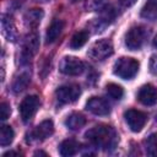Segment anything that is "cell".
<instances>
[{"instance_id":"cb8c5ba5","label":"cell","mask_w":157,"mask_h":157,"mask_svg":"<svg viewBox=\"0 0 157 157\" xmlns=\"http://www.w3.org/2000/svg\"><path fill=\"white\" fill-rule=\"evenodd\" d=\"M108 4V0H88L86 4V9L88 11H101Z\"/></svg>"},{"instance_id":"8fae6325","label":"cell","mask_w":157,"mask_h":157,"mask_svg":"<svg viewBox=\"0 0 157 157\" xmlns=\"http://www.w3.org/2000/svg\"><path fill=\"white\" fill-rule=\"evenodd\" d=\"M86 109L94 115H108L110 113V104L102 97H91L86 103Z\"/></svg>"},{"instance_id":"ac0fdd59","label":"cell","mask_w":157,"mask_h":157,"mask_svg":"<svg viewBox=\"0 0 157 157\" xmlns=\"http://www.w3.org/2000/svg\"><path fill=\"white\" fill-rule=\"evenodd\" d=\"M141 17L147 21H157V0H147L141 9Z\"/></svg>"},{"instance_id":"7402d4cb","label":"cell","mask_w":157,"mask_h":157,"mask_svg":"<svg viewBox=\"0 0 157 157\" xmlns=\"http://www.w3.org/2000/svg\"><path fill=\"white\" fill-rule=\"evenodd\" d=\"M145 151L148 156H157V134H151L145 140Z\"/></svg>"},{"instance_id":"484cf974","label":"cell","mask_w":157,"mask_h":157,"mask_svg":"<svg viewBox=\"0 0 157 157\" xmlns=\"http://www.w3.org/2000/svg\"><path fill=\"white\" fill-rule=\"evenodd\" d=\"M148 69L152 75H157V54H152L148 61Z\"/></svg>"},{"instance_id":"52a82bcc","label":"cell","mask_w":157,"mask_h":157,"mask_svg":"<svg viewBox=\"0 0 157 157\" xmlns=\"http://www.w3.org/2000/svg\"><path fill=\"white\" fill-rule=\"evenodd\" d=\"M39 48V37L37 33H29L22 45V52H21V63L22 64H28L31 59L36 55L37 50Z\"/></svg>"},{"instance_id":"2e32d148","label":"cell","mask_w":157,"mask_h":157,"mask_svg":"<svg viewBox=\"0 0 157 157\" xmlns=\"http://www.w3.org/2000/svg\"><path fill=\"white\" fill-rule=\"evenodd\" d=\"M78 150H80V144L72 139L64 140L59 146V153L64 157L74 156L78 152Z\"/></svg>"},{"instance_id":"f1b7e54d","label":"cell","mask_w":157,"mask_h":157,"mask_svg":"<svg viewBox=\"0 0 157 157\" xmlns=\"http://www.w3.org/2000/svg\"><path fill=\"white\" fill-rule=\"evenodd\" d=\"M38 1H40V2H48V1H50V0H38Z\"/></svg>"},{"instance_id":"d4e9b609","label":"cell","mask_w":157,"mask_h":157,"mask_svg":"<svg viewBox=\"0 0 157 157\" xmlns=\"http://www.w3.org/2000/svg\"><path fill=\"white\" fill-rule=\"evenodd\" d=\"M11 114V108L10 104L6 102H1L0 103V119L1 120H6Z\"/></svg>"},{"instance_id":"603a6c76","label":"cell","mask_w":157,"mask_h":157,"mask_svg":"<svg viewBox=\"0 0 157 157\" xmlns=\"http://www.w3.org/2000/svg\"><path fill=\"white\" fill-rule=\"evenodd\" d=\"M105 90H107L108 96H109L110 98H113V99L119 101V99H121L123 96H124V90L121 88V86H119V85H117V83H108V85L105 86Z\"/></svg>"},{"instance_id":"4316f807","label":"cell","mask_w":157,"mask_h":157,"mask_svg":"<svg viewBox=\"0 0 157 157\" xmlns=\"http://www.w3.org/2000/svg\"><path fill=\"white\" fill-rule=\"evenodd\" d=\"M119 2H120L123 6L129 7V6H132V5L136 2V0H119Z\"/></svg>"},{"instance_id":"4fadbf2b","label":"cell","mask_w":157,"mask_h":157,"mask_svg":"<svg viewBox=\"0 0 157 157\" xmlns=\"http://www.w3.org/2000/svg\"><path fill=\"white\" fill-rule=\"evenodd\" d=\"M1 33L9 42H15L17 39V29L13 22V18L10 15H2L1 16Z\"/></svg>"},{"instance_id":"5b68a950","label":"cell","mask_w":157,"mask_h":157,"mask_svg":"<svg viewBox=\"0 0 157 157\" xmlns=\"http://www.w3.org/2000/svg\"><path fill=\"white\" fill-rule=\"evenodd\" d=\"M81 94V88L80 86L75 83H67L63 85L56 88L55 91V97L60 104H69L75 102Z\"/></svg>"},{"instance_id":"9c48e42d","label":"cell","mask_w":157,"mask_h":157,"mask_svg":"<svg viewBox=\"0 0 157 157\" xmlns=\"http://www.w3.org/2000/svg\"><path fill=\"white\" fill-rule=\"evenodd\" d=\"M124 118H125V121H126L128 126L134 132L141 131L142 128L145 126L146 121H147L146 113H144L141 110H137V109H128L124 113Z\"/></svg>"},{"instance_id":"9a60e30c","label":"cell","mask_w":157,"mask_h":157,"mask_svg":"<svg viewBox=\"0 0 157 157\" xmlns=\"http://www.w3.org/2000/svg\"><path fill=\"white\" fill-rule=\"evenodd\" d=\"M29 82H31V75H29V72L22 71L17 76H15L13 82H12V86H11V90L16 94L17 93H21V92H23L28 87Z\"/></svg>"},{"instance_id":"5bb4252c","label":"cell","mask_w":157,"mask_h":157,"mask_svg":"<svg viewBox=\"0 0 157 157\" xmlns=\"http://www.w3.org/2000/svg\"><path fill=\"white\" fill-rule=\"evenodd\" d=\"M63 29H64V22L61 20H54L49 25V27L47 29V33H45V43L47 44L54 43L59 38V36L61 34Z\"/></svg>"},{"instance_id":"277c9868","label":"cell","mask_w":157,"mask_h":157,"mask_svg":"<svg viewBox=\"0 0 157 157\" xmlns=\"http://www.w3.org/2000/svg\"><path fill=\"white\" fill-rule=\"evenodd\" d=\"M113 54V44L109 39H99L94 42L90 50L88 56L96 61H102Z\"/></svg>"},{"instance_id":"8992f818","label":"cell","mask_w":157,"mask_h":157,"mask_svg":"<svg viewBox=\"0 0 157 157\" xmlns=\"http://www.w3.org/2000/svg\"><path fill=\"white\" fill-rule=\"evenodd\" d=\"M59 70L61 74L67 76L81 75L85 70V64L75 56H64L59 64Z\"/></svg>"},{"instance_id":"7a4b0ae2","label":"cell","mask_w":157,"mask_h":157,"mask_svg":"<svg viewBox=\"0 0 157 157\" xmlns=\"http://www.w3.org/2000/svg\"><path fill=\"white\" fill-rule=\"evenodd\" d=\"M139 66H140L139 61L135 60L134 58L121 56L114 63L113 72L114 75L119 76L123 80H131L139 72Z\"/></svg>"},{"instance_id":"7c38bea8","label":"cell","mask_w":157,"mask_h":157,"mask_svg":"<svg viewBox=\"0 0 157 157\" xmlns=\"http://www.w3.org/2000/svg\"><path fill=\"white\" fill-rule=\"evenodd\" d=\"M137 99L145 105H153L157 103V88L153 85H144L137 92Z\"/></svg>"},{"instance_id":"ffe728a7","label":"cell","mask_w":157,"mask_h":157,"mask_svg":"<svg viewBox=\"0 0 157 157\" xmlns=\"http://www.w3.org/2000/svg\"><path fill=\"white\" fill-rule=\"evenodd\" d=\"M87 39H88V32L87 31H78L71 37L69 47L71 49H78L86 44Z\"/></svg>"},{"instance_id":"83f0119b","label":"cell","mask_w":157,"mask_h":157,"mask_svg":"<svg viewBox=\"0 0 157 157\" xmlns=\"http://www.w3.org/2000/svg\"><path fill=\"white\" fill-rule=\"evenodd\" d=\"M153 47H156L157 48V36L155 37V39H153Z\"/></svg>"},{"instance_id":"d6986e66","label":"cell","mask_w":157,"mask_h":157,"mask_svg":"<svg viewBox=\"0 0 157 157\" xmlns=\"http://www.w3.org/2000/svg\"><path fill=\"white\" fill-rule=\"evenodd\" d=\"M43 11L40 9H32L25 13V22L29 27H36L43 18Z\"/></svg>"},{"instance_id":"6da1fadb","label":"cell","mask_w":157,"mask_h":157,"mask_svg":"<svg viewBox=\"0 0 157 157\" xmlns=\"http://www.w3.org/2000/svg\"><path fill=\"white\" fill-rule=\"evenodd\" d=\"M86 139L97 148L103 151H113L118 146L119 136L115 129L110 125H96L86 131Z\"/></svg>"},{"instance_id":"3957f363","label":"cell","mask_w":157,"mask_h":157,"mask_svg":"<svg viewBox=\"0 0 157 157\" xmlns=\"http://www.w3.org/2000/svg\"><path fill=\"white\" fill-rule=\"evenodd\" d=\"M146 37L147 32L142 26H134L125 34V45L130 50H139L144 45Z\"/></svg>"},{"instance_id":"30bf717a","label":"cell","mask_w":157,"mask_h":157,"mask_svg":"<svg viewBox=\"0 0 157 157\" xmlns=\"http://www.w3.org/2000/svg\"><path fill=\"white\" fill-rule=\"evenodd\" d=\"M54 132V124L52 119H45L43 120L40 124H38L31 132L29 136L31 139H28V142L32 141H43L45 139H48L49 136H52Z\"/></svg>"},{"instance_id":"e0dca14e","label":"cell","mask_w":157,"mask_h":157,"mask_svg":"<svg viewBox=\"0 0 157 157\" xmlns=\"http://www.w3.org/2000/svg\"><path fill=\"white\" fill-rule=\"evenodd\" d=\"M86 124V118L81 114V113H71L66 120H65V125L67 129L72 130V131H76V130H80L81 128H83Z\"/></svg>"},{"instance_id":"ba28073f","label":"cell","mask_w":157,"mask_h":157,"mask_svg":"<svg viewBox=\"0 0 157 157\" xmlns=\"http://www.w3.org/2000/svg\"><path fill=\"white\" fill-rule=\"evenodd\" d=\"M38 107H39V98L37 96L25 97L22 99V102L20 103V108H18L21 119L25 123H28L34 117V114L37 113Z\"/></svg>"},{"instance_id":"44dd1931","label":"cell","mask_w":157,"mask_h":157,"mask_svg":"<svg viewBox=\"0 0 157 157\" xmlns=\"http://www.w3.org/2000/svg\"><path fill=\"white\" fill-rule=\"evenodd\" d=\"M15 137V132L10 125H2L0 129V145L2 147L9 146Z\"/></svg>"},{"instance_id":"f546056e","label":"cell","mask_w":157,"mask_h":157,"mask_svg":"<svg viewBox=\"0 0 157 157\" xmlns=\"http://www.w3.org/2000/svg\"><path fill=\"white\" fill-rule=\"evenodd\" d=\"M78 1H81V0H71V2H78Z\"/></svg>"}]
</instances>
